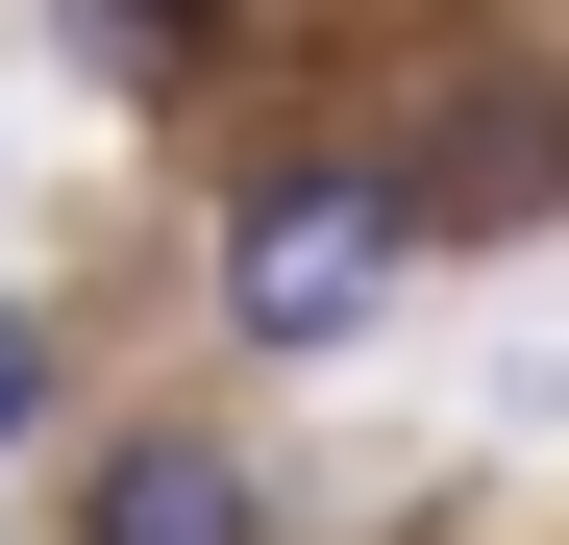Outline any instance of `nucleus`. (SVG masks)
Masks as SVG:
<instances>
[{
  "instance_id": "f03ea898",
  "label": "nucleus",
  "mask_w": 569,
  "mask_h": 545,
  "mask_svg": "<svg viewBox=\"0 0 569 545\" xmlns=\"http://www.w3.org/2000/svg\"><path fill=\"white\" fill-rule=\"evenodd\" d=\"M74 545H272V472L223 422H124L100 472H74Z\"/></svg>"
},
{
  "instance_id": "f257e3e1",
  "label": "nucleus",
  "mask_w": 569,
  "mask_h": 545,
  "mask_svg": "<svg viewBox=\"0 0 569 545\" xmlns=\"http://www.w3.org/2000/svg\"><path fill=\"white\" fill-rule=\"evenodd\" d=\"M397 272H421L397 149H298V174H248V199H223V323H248V347H371Z\"/></svg>"
},
{
  "instance_id": "7ed1b4c3",
  "label": "nucleus",
  "mask_w": 569,
  "mask_h": 545,
  "mask_svg": "<svg viewBox=\"0 0 569 545\" xmlns=\"http://www.w3.org/2000/svg\"><path fill=\"white\" fill-rule=\"evenodd\" d=\"M397 199H421V248H446V224H545V199H569V100H545V75H496L446 149H397Z\"/></svg>"
},
{
  "instance_id": "39448f33",
  "label": "nucleus",
  "mask_w": 569,
  "mask_h": 545,
  "mask_svg": "<svg viewBox=\"0 0 569 545\" xmlns=\"http://www.w3.org/2000/svg\"><path fill=\"white\" fill-rule=\"evenodd\" d=\"M26 422H50V323L0 298V446H26Z\"/></svg>"
},
{
  "instance_id": "20e7f679",
  "label": "nucleus",
  "mask_w": 569,
  "mask_h": 545,
  "mask_svg": "<svg viewBox=\"0 0 569 545\" xmlns=\"http://www.w3.org/2000/svg\"><path fill=\"white\" fill-rule=\"evenodd\" d=\"M74 26H100L124 75H199V50H223V0H74Z\"/></svg>"
}]
</instances>
